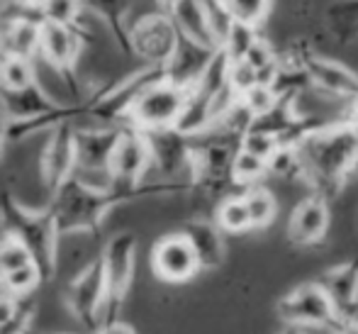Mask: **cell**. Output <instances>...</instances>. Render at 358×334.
<instances>
[{"label": "cell", "instance_id": "6da1fadb", "mask_svg": "<svg viewBox=\"0 0 358 334\" xmlns=\"http://www.w3.org/2000/svg\"><path fill=\"white\" fill-rule=\"evenodd\" d=\"M183 190H190L188 181H146L137 188H120V186H95L83 181L80 176H71L52 195L49 210L54 212L62 237L73 235V232L98 235L105 215L115 207L144 198L183 193Z\"/></svg>", "mask_w": 358, "mask_h": 334}, {"label": "cell", "instance_id": "7a4b0ae2", "mask_svg": "<svg viewBox=\"0 0 358 334\" xmlns=\"http://www.w3.org/2000/svg\"><path fill=\"white\" fill-rule=\"evenodd\" d=\"M305 164V186L331 200L358 174V132L349 120L322 123L300 146Z\"/></svg>", "mask_w": 358, "mask_h": 334}, {"label": "cell", "instance_id": "3957f363", "mask_svg": "<svg viewBox=\"0 0 358 334\" xmlns=\"http://www.w3.org/2000/svg\"><path fill=\"white\" fill-rule=\"evenodd\" d=\"M0 225H3L5 235L15 237L27 246V251L42 271L44 283L52 281L57 273V249L62 232H59L49 205L42 210H32L15 200L8 190H3L0 193Z\"/></svg>", "mask_w": 358, "mask_h": 334}, {"label": "cell", "instance_id": "277c9868", "mask_svg": "<svg viewBox=\"0 0 358 334\" xmlns=\"http://www.w3.org/2000/svg\"><path fill=\"white\" fill-rule=\"evenodd\" d=\"M239 137L227 132H205L193 137V159H190V190L208 198H227V188L234 186V169Z\"/></svg>", "mask_w": 358, "mask_h": 334}, {"label": "cell", "instance_id": "5b68a950", "mask_svg": "<svg viewBox=\"0 0 358 334\" xmlns=\"http://www.w3.org/2000/svg\"><path fill=\"white\" fill-rule=\"evenodd\" d=\"M166 81V67H151L144 64L139 71L124 76L115 85H105L98 93L83 100L85 105V118L93 120L98 127H117V125H127L129 113L137 105L151 85Z\"/></svg>", "mask_w": 358, "mask_h": 334}, {"label": "cell", "instance_id": "8992f818", "mask_svg": "<svg viewBox=\"0 0 358 334\" xmlns=\"http://www.w3.org/2000/svg\"><path fill=\"white\" fill-rule=\"evenodd\" d=\"M275 315L283 325L312 327L322 332H334L344 320L320 281L300 283L287 291L275 305Z\"/></svg>", "mask_w": 358, "mask_h": 334}, {"label": "cell", "instance_id": "52a82bcc", "mask_svg": "<svg viewBox=\"0 0 358 334\" xmlns=\"http://www.w3.org/2000/svg\"><path fill=\"white\" fill-rule=\"evenodd\" d=\"M105 268V325L120 320L124 300L134 281V266H137V235L134 232H117L108 239L100 251ZM103 325V327H105Z\"/></svg>", "mask_w": 358, "mask_h": 334}, {"label": "cell", "instance_id": "ba28073f", "mask_svg": "<svg viewBox=\"0 0 358 334\" xmlns=\"http://www.w3.org/2000/svg\"><path fill=\"white\" fill-rule=\"evenodd\" d=\"M105 268L103 256H95L83 271L69 283L66 288V305L69 312L85 327L90 334H98L105 325Z\"/></svg>", "mask_w": 358, "mask_h": 334}, {"label": "cell", "instance_id": "9c48e42d", "mask_svg": "<svg viewBox=\"0 0 358 334\" xmlns=\"http://www.w3.org/2000/svg\"><path fill=\"white\" fill-rule=\"evenodd\" d=\"M129 44H132V57L142 59L144 64H151V67H166L178 49L180 32L173 18L159 10V13H149L139 18L129 27Z\"/></svg>", "mask_w": 358, "mask_h": 334}, {"label": "cell", "instance_id": "30bf717a", "mask_svg": "<svg viewBox=\"0 0 358 334\" xmlns=\"http://www.w3.org/2000/svg\"><path fill=\"white\" fill-rule=\"evenodd\" d=\"M83 39L85 34L76 27H66V25L57 22H42V49H39V54L47 59L49 67L62 76L73 103L85 100L83 93H80L78 76H76L78 57L83 52Z\"/></svg>", "mask_w": 358, "mask_h": 334}, {"label": "cell", "instance_id": "8fae6325", "mask_svg": "<svg viewBox=\"0 0 358 334\" xmlns=\"http://www.w3.org/2000/svg\"><path fill=\"white\" fill-rule=\"evenodd\" d=\"M188 90L190 88H180V85L171 83V81H161V83L151 85L142 98L137 100L127 123L144 130V132L176 127L180 115H183Z\"/></svg>", "mask_w": 358, "mask_h": 334}, {"label": "cell", "instance_id": "7c38bea8", "mask_svg": "<svg viewBox=\"0 0 358 334\" xmlns=\"http://www.w3.org/2000/svg\"><path fill=\"white\" fill-rule=\"evenodd\" d=\"M151 166L154 161H151L149 139H146L144 130L129 123L122 125V134H120L113 161H110V186L137 188V186L146 183L144 176Z\"/></svg>", "mask_w": 358, "mask_h": 334}, {"label": "cell", "instance_id": "4fadbf2b", "mask_svg": "<svg viewBox=\"0 0 358 334\" xmlns=\"http://www.w3.org/2000/svg\"><path fill=\"white\" fill-rule=\"evenodd\" d=\"M149 139L154 169L164 181H188L190 183V159H193V137L178 132L176 127L151 130L144 132Z\"/></svg>", "mask_w": 358, "mask_h": 334}, {"label": "cell", "instance_id": "5bb4252c", "mask_svg": "<svg viewBox=\"0 0 358 334\" xmlns=\"http://www.w3.org/2000/svg\"><path fill=\"white\" fill-rule=\"evenodd\" d=\"M78 166V151H76V125L64 123L49 130L47 146L42 151V181L49 198L76 176Z\"/></svg>", "mask_w": 358, "mask_h": 334}, {"label": "cell", "instance_id": "9a60e30c", "mask_svg": "<svg viewBox=\"0 0 358 334\" xmlns=\"http://www.w3.org/2000/svg\"><path fill=\"white\" fill-rule=\"evenodd\" d=\"M151 268L166 283H185L203 271L198 254L183 232L164 235L156 242L151 249Z\"/></svg>", "mask_w": 358, "mask_h": 334}, {"label": "cell", "instance_id": "2e32d148", "mask_svg": "<svg viewBox=\"0 0 358 334\" xmlns=\"http://www.w3.org/2000/svg\"><path fill=\"white\" fill-rule=\"evenodd\" d=\"M302 69H305L310 85L331 98H341L354 103L358 100V74L336 59L315 54L310 47L302 54Z\"/></svg>", "mask_w": 358, "mask_h": 334}, {"label": "cell", "instance_id": "e0dca14e", "mask_svg": "<svg viewBox=\"0 0 358 334\" xmlns=\"http://www.w3.org/2000/svg\"><path fill=\"white\" fill-rule=\"evenodd\" d=\"M120 134H122V125L93 130L76 127V151H78L76 176L85 179L88 174H100L110 183V161H113Z\"/></svg>", "mask_w": 358, "mask_h": 334}, {"label": "cell", "instance_id": "ac0fdd59", "mask_svg": "<svg viewBox=\"0 0 358 334\" xmlns=\"http://www.w3.org/2000/svg\"><path fill=\"white\" fill-rule=\"evenodd\" d=\"M329 200L310 193L292 207L287 220V242L292 246H315L329 232Z\"/></svg>", "mask_w": 358, "mask_h": 334}, {"label": "cell", "instance_id": "d6986e66", "mask_svg": "<svg viewBox=\"0 0 358 334\" xmlns=\"http://www.w3.org/2000/svg\"><path fill=\"white\" fill-rule=\"evenodd\" d=\"M317 281L329 293L344 320H358V256L329 266Z\"/></svg>", "mask_w": 358, "mask_h": 334}, {"label": "cell", "instance_id": "ffe728a7", "mask_svg": "<svg viewBox=\"0 0 358 334\" xmlns=\"http://www.w3.org/2000/svg\"><path fill=\"white\" fill-rule=\"evenodd\" d=\"M180 232L190 239L203 271H215V268H220L224 264V259H227L224 232L220 230V225H217L215 220L193 217V220H188L180 227Z\"/></svg>", "mask_w": 358, "mask_h": 334}, {"label": "cell", "instance_id": "44dd1931", "mask_svg": "<svg viewBox=\"0 0 358 334\" xmlns=\"http://www.w3.org/2000/svg\"><path fill=\"white\" fill-rule=\"evenodd\" d=\"M215 52L217 49L203 47V44H195L190 39L180 37L173 59L166 64V81L180 85V88H193L200 81V76L205 74L208 64L213 62Z\"/></svg>", "mask_w": 358, "mask_h": 334}, {"label": "cell", "instance_id": "7402d4cb", "mask_svg": "<svg viewBox=\"0 0 358 334\" xmlns=\"http://www.w3.org/2000/svg\"><path fill=\"white\" fill-rule=\"evenodd\" d=\"M169 15L173 18L180 37L190 39V42H195V44H203V47L220 49V42H217L213 22H210V13H208L205 0H178V3L169 10Z\"/></svg>", "mask_w": 358, "mask_h": 334}, {"label": "cell", "instance_id": "603a6c76", "mask_svg": "<svg viewBox=\"0 0 358 334\" xmlns=\"http://www.w3.org/2000/svg\"><path fill=\"white\" fill-rule=\"evenodd\" d=\"M57 105H59L57 100H52L44 93L39 81L22 90H0V108L5 110L10 123H22V120L47 115V113H52Z\"/></svg>", "mask_w": 358, "mask_h": 334}, {"label": "cell", "instance_id": "cb8c5ba5", "mask_svg": "<svg viewBox=\"0 0 358 334\" xmlns=\"http://www.w3.org/2000/svg\"><path fill=\"white\" fill-rule=\"evenodd\" d=\"M83 8L88 13H95L108 25L115 44L124 54H132V44H129V27L132 25L127 22V15L132 10V0H83Z\"/></svg>", "mask_w": 358, "mask_h": 334}, {"label": "cell", "instance_id": "d4e9b609", "mask_svg": "<svg viewBox=\"0 0 358 334\" xmlns=\"http://www.w3.org/2000/svg\"><path fill=\"white\" fill-rule=\"evenodd\" d=\"M215 222L220 225V230L224 232V235H244V232L254 230L244 193L227 195V198H222L217 202Z\"/></svg>", "mask_w": 358, "mask_h": 334}, {"label": "cell", "instance_id": "484cf974", "mask_svg": "<svg viewBox=\"0 0 358 334\" xmlns=\"http://www.w3.org/2000/svg\"><path fill=\"white\" fill-rule=\"evenodd\" d=\"M327 27L341 44L358 37V0H334L327 8Z\"/></svg>", "mask_w": 358, "mask_h": 334}, {"label": "cell", "instance_id": "4316f807", "mask_svg": "<svg viewBox=\"0 0 358 334\" xmlns=\"http://www.w3.org/2000/svg\"><path fill=\"white\" fill-rule=\"evenodd\" d=\"M244 200L249 207L251 215V225L254 230H266L268 225H273L275 215H278V200L264 186H254V188L244 190Z\"/></svg>", "mask_w": 358, "mask_h": 334}, {"label": "cell", "instance_id": "83f0119b", "mask_svg": "<svg viewBox=\"0 0 358 334\" xmlns=\"http://www.w3.org/2000/svg\"><path fill=\"white\" fill-rule=\"evenodd\" d=\"M271 176L268 171V161L259 159V156L249 154V151L239 149L234 159V169H231V179H234V186L239 188H254V186H261V181Z\"/></svg>", "mask_w": 358, "mask_h": 334}, {"label": "cell", "instance_id": "f1b7e54d", "mask_svg": "<svg viewBox=\"0 0 358 334\" xmlns=\"http://www.w3.org/2000/svg\"><path fill=\"white\" fill-rule=\"evenodd\" d=\"M37 83V71L29 59H0V90H22Z\"/></svg>", "mask_w": 358, "mask_h": 334}, {"label": "cell", "instance_id": "f546056e", "mask_svg": "<svg viewBox=\"0 0 358 334\" xmlns=\"http://www.w3.org/2000/svg\"><path fill=\"white\" fill-rule=\"evenodd\" d=\"M29 266H37V261L32 259L27 246L10 235L0 237V283L13 276V273L22 271V268H29Z\"/></svg>", "mask_w": 358, "mask_h": 334}, {"label": "cell", "instance_id": "4dcf8cb0", "mask_svg": "<svg viewBox=\"0 0 358 334\" xmlns=\"http://www.w3.org/2000/svg\"><path fill=\"white\" fill-rule=\"evenodd\" d=\"M37 13L44 22H57V25H66V27L80 29L78 18L83 13V0H39Z\"/></svg>", "mask_w": 358, "mask_h": 334}, {"label": "cell", "instance_id": "1f68e13d", "mask_svg": "<svg viewBox=\"0 0 358 334\" xmlns=\"http://www.w3.org/2000/svg\"><path fill=\"white\" fill-rule=\"evenodd\" d=\"M259 27H251V25H244V22H231L229 32L224 34L222 39L220 49L229 57V62H241V59L249 54V49L254 47V42L259 39Z\"/></svg>", "mask_w": 358, "mask_h": 334}, {"label": "cell", "instance_id": "d6a6232c", "mask_svg": "<svg viewBox=\"0 0 358 334\" xmlns=\"http://www.w3.org/2000/svg\"><path fill=\"white\" fill-rule=\"evenodd\" d=\"M231 18L236 22L251 25V27H261L264 20L271 13V0H229L227 3Z\"/></svg>", "mask_w": 358, "mask_h": 334}, {"label": "cell", "instance_id": "836d02e7", "mask_svg": "<svg viewBox=\"0 0 358 334\" xmlns=\"http://www.w3.org/2000/svg\"><path fill=\"white\" fill-rule=\"evenodd\" d=\"M20 302H22V298H15V295H10V293L0 291V327L13 320L15 312L20 310Z\"/></svg>", "mask_w": 358, "mask_h": 334}, {"label": "cell", "instance_id": "e575fe53", "mask_svg": "<svg viewBox=\"0 0 358 334\" xmlns=\"http://www.w3.org/2000/svg\"><path fill=\"white\" fill-rule=\"evenodd\" d=\"M98 334H137V332H134V327L124 325L122 320H115V322H110V325H105Z\"/></svg>", "mask_w": 358, "mask_h": 334}, {"label": "cell", "instance_id": "d590c367", "mask_svg": "<svg viewBox=\"0 0 358 334\" xmlns=\"http://www.w3.org/2000/svg\"><path fill=\"white\" fill-rule=\"evenodd\" d=\"M8 125H10L8 115H5V110L0 108V156H3L5 144H8Z\"/></svg>", "mask_w": 358, "mask_h": 334}, {"label": "cell", "instance_id": "8d00e7d4", "mask_svg": "<svg viewBox=\"0 0 358 334\" xmlns=\"http://www.w3.org/2000/svg\"><path fill=\"white\" fill-rule=\"evenodd\" d=\"M331 334H358V320H341Z\"/></svg>", "mask_w": 358, "mask_h": 334}, {"label": "cell", "instance_id": "74e56055", "mask_svg": "<svg viewBox=\"0 0 358 334\" xmlns=\"http://www.w3.org/2000/svg\"><path fill=\"white\" fill-rule=\"evenodd\" d=\"M322 330H312V327H297V325H283L278 334H320Z\"/></svg>", "mask_w": 358, "mask_h": 334}, {"label": "cell", "instance_id": "f35d334b", "mask_svg": "<svg viewBox=\"0 0 358 334\" xmlns=\"http://www.w3.org/2000/svg\"><path fill=\"white\" fill-rule=\"evenodd\" d=\"M22 3H29V0H0V15H5L8 10L17 8V5H22Z\"/></svg>", "mask_w": 358, "mask_h": 334}, {"label": "cell", "instance_id": "ab89813d", "mask_svg": "<svg viewBox=\"0 0 358 334\" xmlns=\"http://www.w3.org/2000/svg\"><path fill=\"white\" fill-rule=\"evenodd\" d=\"M156 3L161 5V10H164V13H169V10L173 8L176 3H178V0H156Z\"/></svg>", "mask_w": 358, "mask_h": 334}, {"label": "cell", "instance_id": "60d3db41", "mask_svg": "<svg viewBox=\"0 0 358 334\" xmlns=\"http://www.w3.org/2000/svg\"><path fill=\"white\" fill-rule=\"evenodd\" d=\"M29 3H32V5H37V3H39V0H29Z\"/></svg>", "mask_w": 358, "mask_h": 334}, {"label": "cell", "instance_id": "b9f144b4", "mask_svg": "<svg viewBox=\"0 0 358 334\" xmlns=\"http://www.w3.org/2000/svg\"><path fill=\"white\" fill-rule=\"evenodd\" d=\"M27 334H34V330H29V332H27Z\"/></svg>", "mask_w": 358, "mask_h": 334}]
</instances>
